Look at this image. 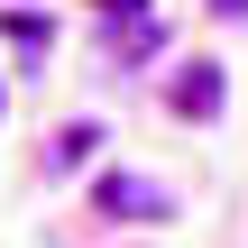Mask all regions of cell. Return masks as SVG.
Here are the masks:
<instances>
[{"instance_id": "cell-1", "label": "cell", "mask_w": 248, "mask_h": 248, "mask_svg": "<svg viewBox=\"0 0 248 248\" xmlns=\"http://www.w3.org/2000/svg\"><path fill=\"white\" fill-rule=\"evenodd\" d=\"M92 202H101L110 221H166V193H156V184H138V175H101V184H92Z\"/></svg>"}, {"instance_id": "cell-2", "label": "cell", "mask_w": 248, "mask_h": 248, "mask_svg": "<svg viewBox=\"0 0 248 248\" xmlns=\"http://www.w3.org/2000/svg\"><path fill=\"white\" fill-rule=\"evenodd\" d=\"M212 101H221V64H184V74H175V110H184V120H202Z\"/></svg>"}, {"instance_id": "cell-3", "label": "cell", "mask_w": 248, "mask_h": 248, "mask_svg": "<svg viewBox=\"0 0 248 248\" xmlns=\"http://www.w3.org/2000/svg\"><path fill=\"white\" fill-rule=\"evenodd\" d=\"M0 28H9V46H28V55H37V46H46V18H18V9H9V18H0Z\"/></svg>"}, {"instance_id": "cell-4", "label": "cell", "mask_w": 248, "mask_h": 248, "mask_svg": "<svg viewBox=\"0 0 248 248\" xmlns=\"http://www.w3.org/2000/svg\"><path fill=\"white\" fill-rule=\"evenodd\" d=\"M92 138H101V129H83V120H74V129H55V166H74V156H83Z\"/></svg>"}, {"instance_id": "cell-5", "label": "cell", "mask_w": 248, "mask_h": 248, "mask_svg": "<svg viewBox=\"0 0 248 248\" xmlns=\"http://www.w3.org/2000/svg\"><path fill=\"white\" fill-rule=\"evenodd\" d=\"M101 9H110V18H138V9H147V0H101Z\"/></svg>"}, {"instance_id": "cell-6", "label": "cell", "mask_w": 248, "mask_h": 248, "mask_svg": "<svg viewBox=\"0 0 248 248\" xmlns=\"http://www.w3.org/2000/svg\"><path fill=\"white\" fill-rule=\"evenodd\" d=\"M212 18H248V0H212Z\"/></svg>"}]
</instances>
